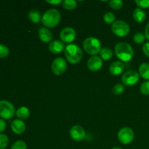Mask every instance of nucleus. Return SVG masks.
Segmentation results:
<instances>
[{
	"label": "nucleus",
	"mask_w": 149,
	"mask_h": 149,
	"mask_svg": "<svg viewBox=\"0 0 149 149\" xmlns=\"http://www.w3.org/2000/svg\"><path fill=\"white\" fill-rule=\"evenodd\" d=\"M61 15L56 9H49L45 12L42 17V24L46 28H54L61 21Z\"/></svg>",
	"instance_id": "nucleus-1"
},
{
	"label": "nucleus",
	"mask_w": 149,
	"mask_h": 149,
	"mask_svg": "<svg viewBox=\"0 0 149 149\" xmlns=\"http://www.w3.org/2000/svg\"><path fill=\"white\" fill-rule=\"evenodd\" d=\"M115 53L116 57L123 62H129L132 58L134 51L130 45L126 42H121L115 47Z\"/></svg>",
	"instance_id": "nucleus-2"
},
{
	"label": "nucleus",
	"mask_w": 149,
	"mask_h": 149,
	"mask_svg": "<svg viewBox=\"0 0 149 149\" xmlns=\"http://www.w3.org/2000/svg\"><path fill=\"white\" fill-rule=\"evenodd\" d=\"M67 61L72 64L78 63L82 58V51L81 48L75 44L67 45L64 49Z\"/></svg>",
	"instance_id": "nucleus-3"
},
{
	"label": "nucleus",
	"mask_w": 149,
	"mask_h": 149,
	"mask_svg": "<svg viewBox=\"0 0 149 149\" xmlns=\"http://www.w3.org/2000/svg\"><path fill=\"white\" fill-rule=\"evenodd\" d=\"M83 47L86 52L91 55L100 53L101 50V43L100 40L95 37H88L83 42Z\"/></svg>",
	"instance_id": "nucleus-4"
},
{
	"label": "nucleus",
	"mask_w": 149,
	"mask_h": 149,
	"mask_svg": "<svg viewBox=\"0 0 149 149\" xmlns=\"http://www.w3.org/2000/svg\"><path fill=\"white\" fill-rule=\"evenodd\" d=\"M111 30L115 35L119 37H125L130 33V28L128 23L123 20H116L112 24Z\"/></svg>",
	"instance_id": "nucleus-5"
},
{
	"label": "nucleus",
	"mask_w": 149,
	"mask_h": 149,
	"mask_svg": "<svg viewBox=\"0 0 149 149\" xmlns=\"http://www.w3.org/2000/svg\"><path fill=\"white\" fill-rule=\"evenodd\" d=\"M15 113V109L10 102L0 100V117L4 119H10Z\"/></svg>",
	"instance_id": "nucleus-6"
},
{
	"label": "nucleus",
	"mask_w": 149,
	"mask_h": 149,
	"mask_svg": "<svg viewBox=\"0 0 149 149\" xmlns=\"http://www.w3.org/2000/svg\"><path fill=\"white\" fill-rule=\"evenodd\" d=\"M135 137L133 130L130 127H123L118 133V139L123 144H129L132 142Z\"/></svg>",
	"instance_id": "nucleus-7"
},
{
	"label": "nucleus",
	"mask_w": 149,
	"mask_h": 149,
	"mask_svg": "<svg viewBox=\"0 0 149 149\" xmlns=\"http://www.w3.org/2000/svg\"><path fill=\"white\" fill-rule=\"evenodd\" d=\"M140 79V75L135 71H128L122 77V81L125 85L130 87L136 84Z\"/></svg>",
	"instance_id": "nucleus-8"
},
{
	"label": "nucleus",
	"mask_w": 149,
	"mask_h": 149,
	"mask_svg": "<svg viewBox=\"0 0 149 149\" xmlns=\"http://www.w3.org/2000/svg\"><path fill=\"white\" fill-rule=\"evenodd\" d=\"M66 68V61L61 57L55 58L51 65V69H52V72L57 76H61L63 74Z\"/></svg>",
	"instance_id": "nucleus-9"
},
{
	"label": "nucleus",
	"mask_w": 149,
	"mask_h": 149,
	"mask_svg": "<svg viewBox=\"0 0 149 149\" xmlns=\"http://www.w3.org/2000/svg\"><path fill=\"white\" fill-rule=\"evenodd\" d=\"M77 36V33L73 28L66 27L64 28L60 33V38L63 42L71 43Z\"/></svg>",
	"instance_id": "nucleus-10"
},
{
	"label": "nucleus",
	"mask_w": 149,
	"mask_h": 149,
	"mask_svg": "<svg viewBox=\"0 0 149 149\" xmlns=\"http://www.w3.org/2000/svg\"><path fill=\"white\" fill-rule=\"evenodd\" d=\"M70 136L74 141H81L85 138L86 132L84 128L79 125L73 126L70 130Z\"/></svg>",
	"instance_id": "nucleus-11"
},
{
	"label": "nucleus",
	"mask_w": 149,
	"mask_h": 149,
	"mask_svg": "<svg viewBox=\"0 0 149 149\" xmlns=\"http://www.w3.org/2000/svg\"><path fill=\"white\" fill-rule=\"evenodd\" d=\"M103 65V60L98 56L91 57L87 61V67L92 71H97L101 68Z\"/></svg>",
	"instance_id": "nucleus-12"
},
{
	"label": "nucleus",
	"mask_w": 149,
	"mask_h": 149,
	"mask_svg": "<svg viewBox=\"0 0 149 149\" xmlns=\"http://www.w3.org/2000/svg\"><path fill=\"white\" fill-rule=\"evenodd\" d=\"M39 37L42 42L45 43H48L52 41V33L46 27H41L39 29Z\"/></svg>",
	"instance_id": "nucleus-13"
},
{
	"label": "nucleus",
	"mask_w": 149,
	"mask_h": 149,
	"mask_svg": "<svg viewBox=\"0 0 149 149\" xmlns=\"http://www.w3.org/2000/svg\"><path fill=\"white\" fill-rule=\"evenodd\" d=\"M65 49V46L62 41L55 40L49 43V50L53 54H59Z\"/></svg>",
	"instance_id": "nucleus-14"
},
{
	"label": "nucleus",
	"mask_w": 149,
	"mask_h": 149,
	"mask_svg": "<svg viewBox=\"0 0 149 149\" xmlns=\"http://www.w3.org/2000/svg\"><path fill=\"white\" fill-rule=\"evenodd\" d=\"M125 69V65L121 61H114L111 64L109 71L113 76H118L122 73Z\"/></svg>",
	"instance_id": "nucleus-15"
},
{
	"label": "nucleus",
	"mask_w": 149,
	"mask_h": 149,
	"mask_svg": "<svg viewBox=\"0 0 149 149\" xmlns=\"http://www.w3.org/2000/svg\"><path fill=\"white\" fill-rule=\"evenodd\" d=\"M11 128L13 132L15 134L20 135L26 130V125L24 122L20 119H15L11 124Z\"/></svg>",
	"instance_id": "nucleus-16"
},
{
	"label": "nucleus",
	"mask_w": 149,
	"mask_h": 149,
	"mask_svg": "<svg viewBox=\"0 0 149 149\" xmlns=\"http://www.w3.org/2000/svg\"><path fill=\"white\" fill-rule=\"evenodd\" d=\"M132 17L137 23H143L146 18V13L140 8H136L132 13Z\"/></svg>",
	"instance_id": "nucleus-17"
},
{
	"label": "nucleus",
	"mask_w": 149,
	"mask_h": 149,
	"mask_svg": "<svg viewBox=\"0 0 149 149\" xmlns=\"http://www.w3.org/2000/svg\"><path fill=\"white\" fill-rule=\"evenodd\" d=\"M139 75L144 79H149V63H143L138 68Z\"/></svg>",
	"instance_id": "nucleus-18"
},
{
	"label": "nucleus",
	"mask_w": 149,
	"mask_h": 149,
	"mask_svg": "<svg viewBox=\"0 0 149 149\" xmlns=\"http://www.w3.org/2000/svg\"><path fill=\"white\" fill-rule=\"evenodd\" d=\"M16 115L20 120H25V119H27L30 116V111L27 107L22 106L16 111Z\"/></svg>",
	"instance_id": "nucleus-19"
},
{
	"label": "nucleus",
	"mask_w": 149,
	"mask_h": 149,
	"mask_svg": "<svg viewBox=\"0 0 149 149\" xmlns=\"http://www.w3.org/2000/svg\"><path fill=\"white\" fill-rule=\"evenodd\" d=\"M29 19L33 23H38L42 20V16L40 13L36 10H31L28 14Z\"/></svg>",
	"instance_id": "nucleus-20"
},
{
	"label": "nucleus",
	"mask_w": 149,
	"mask_h": 149,
	"mask_svg": "<svg viewBox=\"0 0 149 149\" xmlns=\"http://www.w3.org/2000/svg\"><path fill=\"white\" fill-rule=\"evenodd\" d=\"M100 58L102 60L104 61H109V60L111 59L113 57V52L111 49L108 47H103L102 48L100 52Z\"/></svg>",
	"instance_id": "nucleus-21"
},
{
	"label": "nucleus",
	"mask_w": 149,
	"mask_h": 149,
	"mask_svg": "<svg viewBox=\"0 0 149 149\" xmlns=\"http://www.w3.org/2000/svg\"><path fill=\"white\" fill-rule=\"evenodd\" d=\"M103 20L108 24H111V23L113 24L116 20V16L113 13H111V12H107L103 15Z\"/></svg>",
	"instance_id": "nucleus-22"
},
{
	"label": "nucleus",
	"mask_w": 149,
	"mask_h": 149,
	"mask_svg": "<svg viewBox=\"0 0 149 149\" xmlns=\"http://www.w3.org/2000/svg\"><path fill=\"white\" fill-rule=\"evenodd\" d=\"M63 7L68 10H72L77 7V2L74 0H65L62 3Z\"/></svg>",
	"instance_id": "nucleus-23"
},
{
	"label": "nucleus",
	"mask_w": 149,
	"mask_h": 149,
	"mask_svg": "<svg viewBox=\"0 0 149 149\" xmlns=\"http://www.w3.org/2000/svg\"><path fill=\"white\" fill-rule=\"evenodd\" d=\"M145 33L142 32H137L133 36V41L136 44H141L145 41Z\"/></svg>",
	"instance_id": "nucleus-24"
},
{
	"label": "nucleus",
	"mask_w": 149,
	"mask_h": 149,
	"mask_svg": "<svg viewBox=\"0 0 149 149\" xmlns=\"http://www.w3.org/2000/svg\"><path fill=\"white\" fill-rule=\"evenodd\" d=\"M109 4L113 10H119L123 6V1L121 0H111L109 2Z\"/></svg>",
	"instance_id": "nucleus-25"
},
{
	"label": "nucleus",
	"mask_w": 149,
	"mask_h": 149,
	"mask_svg": "<svg viewBox=\"0 0 149 149\" xmlns=\"http://www.w3.org/2000/svg\"><path fill=\"white\" fill-rule=\"evenodd\" d=\"M10 54V49L6 45L0 44V59L7 57Z\"/></svg>",
	"instance_id": "nucleus-26"
},
{
	"label": "nucleus",
	"mask_w": 149,
	"mask_h": 149,
	"mask_svg": "<svg viewBox=\"0 0 149 149\" xmlns=\"http://www.w3.org/2000/svg\"><path fill=\"white\" fill-rule=\"evenodd\" d=\"M9 139L4 134H0V149H4L8 146Z\"/></svg>",
	"instance_id": "nucleus-27"
},
{
	"label": "nucleus",
	"mask_w": 149,
	"mask_h": 149,
	"mask_svg": "<svg viewBox=\"0 0 149 149\" xmlns=\"http://www.w3.org/2000/svg\"><path fill=\"white\" fill-rule=\"evenodd\" d=\"M140 90L143 95H149V81H146L141 84Z\"/></svg>",
	"instance_id": "nucleus-28"
},
{
	"label": "nucleus",
	"mask_w": 149,
	"mask_h": 149,
	"mask_svg": "<svg viewBox=\"0 0 149 149\" xmlns=\"http://www.w3.org/2000/svg\"><path fill=\"white\" fill-rule=\"evenodd\" d=\"M124 91H125V86L122 84H116L113 88V93L116 95H122L124 93Z\"/></svg>",
	"instance_id": "nucleus-29"
},
{
	"label": "nucleus",
	"mask_w": 149,
	"mask_h": 149,
	"mask_svg": "<svg viewBox=\"0 0 149 149\" xmlns=\"http://www.w3.org/2000/svg\"><path fill=\"white\" fill-rule=\"evenodd\" d=\"M11 149H27V146L24 141H17L13 144Z\"/></svg>",
	"instance_id": "nucleus-30"
},
{
	"label": "nucleus",
	"mask_w": 149,
	"mask_h": 149,
	"mask_svg": "<svg viewBox=\"0 0 149 149\" xmlns=\"http://www.w3.org/2000/svg\"><path fill=\"white\" fill-rule=\"evenodd\" d=\"M137 6L141 8L146 9L149 7V0H135Z\"/></svg>",
	"instance_id": "nucleus-31"
},
{
	"label": "nucleus",
	"mask_w": 149,
	"mask_h": 149,
	"mask_svg": "<svg viewBox=\"0 0 149 149\" xmlns=\"http://www.w3.org/2000/svg\"><path fill=\"white\" fill-rule=\"evenodd\" d=\"M143 52L147 57L149 58V42L144 44V45L143 46Z\"/></svg>",
	"instance_id": "nucleus-32"
},
{
	"label": "nucleus",
	"mask_w": 149,
	"mask_h": 149,
	"mask_svg": "<svg viewBox=\"0 0 149 149\" xmlns=\"http://www.w3.org/2000/svg\"><path fill=\"white\" fill-rule=\"evenodd\" d=\"M6 126H7V124H6L5 121L3 120L2 119H0V133L5 130Z\"/></svg>",
	"instance_id": "nucleus-33"
},
{
	"label": "nucleus",
	"mask_w": 149,
	"mask_h": 149,
	"mask_svg": "<svg viewBox=\"0 0 149 149\" xmlns=\"http://www.w3.org/2000/svg\"><path fill=\"white\" fill-rule=\"evenodd\" d=\"M46 2H47L49 4H52V5H58V4L63 3V1L61 0H52V1H50V0H47Z\"/></svg>",
	"instance_id": "nucleus-34"
},
{
	"label": "nucleus",
	"mask_w": 149,
	"mask_h": 149,
	"mask_svg": "<svg viewBox=\"0 0 149 149\" xmlns=\"http://www.w3.org/2000/svg\"><path fill=\"white\" fill-rule=\"evenodd\" d=\"M145 36L146 39H147L149 41V22L148 23V24L146 25V26Z\"/></svg>",
	"instance_id": "nucleus-35"
},
{
	"label": "nucleus",
	"mask_w": 149,
	"mask_h": 149,
	"mask_svg": "<svg viewBox=\"0 0 149 149\" xmlns=\"http://www.w3.org/2000/svg\"><path fill=\"white\" fill-rule=\"evenodd\" d=\"M111 149H122V148H119V147H113Z\"/></svg>",
	"instance_id": "nucleus-36"
}]
</instances>
